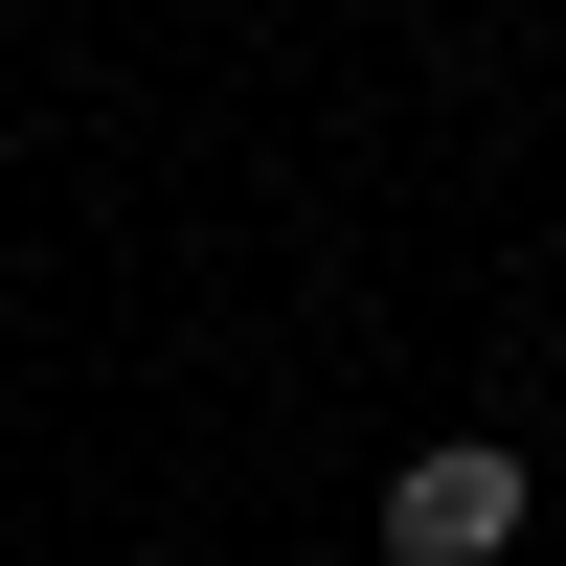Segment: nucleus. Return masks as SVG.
I'll list each match as a JSON object with an SVG mask.
<instances>
[{"label": "nucleus", "mask_w": 566, "mask_h": 566, "mask_svg": "<svg viewBox=\"0 0 566 566\" xmlns=\"http://www.w3.org/2000/svg\"><path fill=\"white\" fill-rule=\"evenodd\" d=\"M522 453H499V431H431V453H408V476H386V566H499V544H522Z\"/></svg>", "instance_id": "1"}]
</instances>
